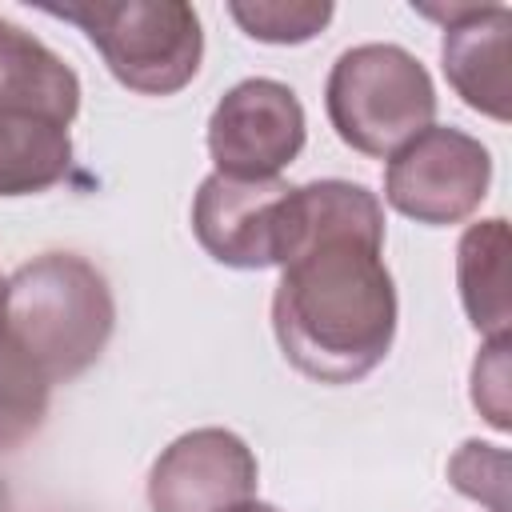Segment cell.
<instances>
[{
    "mask_svg": "<svg viewBox=\"0 0 512 512\" xmlns=\"http://www.w3.org/2000/svg\"><path fill=\"white\" fill-rule=\"evenodd\" d=\"M472 404L496 428H512V388H508V336H488L472 360Z\"/></svg>",
    "mask_w": 512,
    "mask_h": 512,
    "instance_id": "cell-16",
    "label": "cell"
},
{
    "mask_svg": "<svg viewBox=\"0 0 512 512\" xmlns=\"http://www.w3.org/2000/svg\"><path fill=\"white\" fill-rule=\"evenodd\" d=\"M116 328L108 280L76 252H44L4 280L0 332L52 380L88 372Z\"/></svg>",
    "mask_w": 512,
    "mask_h": 512,
    "instance_id": "cell-2",
    "label": "cell"
},
{
    "mask_svg": "<svg viewBox=\"0 0 512 512\" xmlns=\"http://www.w3.org/2000/svg\"><path fill=\"white\" fill-rule=\"evenodd\" d=\"M448 480L468 500H480L488 512H508V452L500 444L464 440L448 460Z\"/></svg>",
    "mask_w": 512,
    "mask_h": 512,
    "instance_id": "cell-15",
    "label": "cell"
},
{
    "mask_svg": "<svg viewBox=\"0 0 512 512\" xmlns=\"http://www.w3.org/2000/svg\"><path fill=\"white\" fill-rule=\"evenodd\" d=\"M508 44H512V12L504 4H472L460 20L444 28L440 40V64L452 92L472 112L496 124H508L512 116Z\"/></svg>",
    "mask_w": 512,
    "mask_h": 512,
    "instance_id": "cell-9",
    "label": "cell"
},
{
    "mask_svg": "<svg viewBox=\"0 0 512 512\" xmlns=\"http://www.w3.org/2000/svg\"><path fill=\"white\" fill-rule=\"evenodd\" d=\"M324 112L352 152L384 160L436 120V88L408 48L356 44L328 72Z\"/></svg>",
    "mask_w": 512,
    "mask_h": 512,
    "instance_id": "cell-4",
    "label": "cell"
},
{
    "mask_svg": "<svg viewBox=\"0 0 512 512\" xmlns=\"http://www.w3.org/2000/svg\"><path fill=\"white\" fill-rule=\"evenodd\" d=\"M0 512H12V496H8V488L0 484Z\"/></svg>",
    "mask_w": 512,
    "mask_h": 512,
    "instance_id": "cell-18",
    "label": "cell"
},
{
    "mask_svg": "<svg viewBox=\"0 0 512 512\" xmlns=\"http://www.w3.org/2000/svg\"><path fill=\"white\" fill-rule=\"evenodd\" d=\"M232 512H280V508H272V504H264V500H248V504H240V508H232Z\"/></svg>",
    "mask_w": 512,
    "mask_h": 512,
    "instance_id": "cell-17",
    "label": "cell"
},
{
    "mask_svg": "<svg viewBox=\"0 0 512 512\" xmlns=\"http://www.w3.org/2000/svg\"><path fill=\"white\" fill-rule=\"evenodd\" d=\"M0 112L48 116L72 124L80 112V76L32 32L0 16Z\"/></svg>",
    "mask_w": 512,
    "mask_h": 512,
    "instance_id": "cell-10",
    "label": "cell"
},
{
    "mask_svg": "<svg viewBox=\"0 0 512 512\" xmlns=\"http://www.w3.org/2000/svg\"><path fill=\"white\" fill-rule=\"evenodd\" d=\"M72 172L68 124L28 112H0V196L48 192Z\"/></svg>",
    "mask_w": 512,
    "mask_h": 512,
    "instance_id": "cell-12",
    "label": "cell"
},
{
    "mask_svg": "<svg viewBox=\"0 0 512 512\" xmlns=\"http://www.w3.org/2000/svg\"><path fill=\"white\" fill-rule=\"evenodd\" d=\"M52 380L0 332V452L32 440L48 416Z\"/></svg>",
    "mask_w": 512,
    "mask_h": 512,
    "instance_id": "cell-13",
    "label": "cell"
},
{
    "mask_svg": "<svg viewBox=\"0 0 512 512\" xmlns=\"http://www.w3.org/2000/svg\"><path fill=\"white\" fill-rule=\"evenodd\" d=\"M272 332L284 360L316 384H356L396 340V284L384 268V208L352 180L288 192Z\"/></svg>",
    "mask_w": 512,
    "mask_h": 512,
    "instance_id": "cell-1",
    "label": "cell"
},
{
    "mask_svg": "<svg viewBox=\"0 0 512 512\" xmlns=\"http://www.w3.org/2000/svg\"><path fill=\"white\" fill-rule=\"evenodd\" d=\"M292 184L276 180H236V176H204L192 200V232L200 248L240 272L280 268L284 212Z\"/></svg>",
    "mask_w": 512,
    "mask_h": 512,
    "instance_id": "cell-7",
    "label": "cell"
},
{
    "mask_svg": "<svg viewBox=\"0 0 512 512\" xmlns=\"http://www.w3.org/2000/svg\"><path fill=\"white\" fill-rule=\"evenodd\" d=\"M0 300H4V276H0Z\"/></svg>",
    "mask_w": 512,
    "mask_h": 512,
    "instance_id": "cell-19",
    "label": "cell"
},
{
    "mask_svg": "<svg viewBox=\"0 0 512 512\" xmlns=\"http://www.w3.org/2000/svg\"><path fill=\"white\" fill-rule=\"evenodd\" d=\"M456 288L468 324L488 336H508V220L468 224L456 244Z\"/></svg>",
    "mask_w": 512,
    "mask_h": 512,
    "instance_id": "cell-11",
    "label": "cell"
},
{
    "mask_svg": "<svg viewBox=\"0 0 512 512\" xmlns=\"http://www.w3.org/2000/svg\"><path fill=\"white\" fill-rule=\"evenodd\" d=\"M40 12L76 24L108 72L140 96H172L200 72L204 32L184 0H64Z\"/></svg>",
    "mask_w": 512,
    "mask_h": 512,
    "instance_id": "cell-3",
    "label": "cell"
},
{
    "mask_svg": "<svg viewBox=\"0 0 512 512\" xmlns=\"http://www.w3.org/2000/svg\"><path fill=\"white\" fill-rule=\"evenodd\" d=\"M256 456L228 428H192L176 436L148 472L152 512H232L256 500Z\"/></svg>",
    "mask_w": 512,
    "mask_h": 512,
    "instance_id": "cell-8",
    "label": "cell"
},
{
    "mask_svg": "<svg viewBox=\"0 0 512 512\" xmlns=\"http://www.w3.org/2000/svg\"><path fill=\"white\" fill-rule=\"evenodd\" d=\"M304 136V104L268 76L232 84L208 116V156L220 176L236 180H276L300 156Z\"/></svg>",
    "mask_w": 512,
    "mask_h": 512,
    "instance_id": "cell-6",
    "label": "cell"
},
{
    "mask_svg": "<svg viewBox=\"0 0 512 512\" xmlns=\"http://www.w3.org/2000/svg\"><path fill=\"white\" fill-rule=\"evenodd\" d=\"M492 184L488 148L448 124H428L404 148L388 156L384 200L416 224H460L468 220Z\"/></svg>",
    "mask_w": 512,
    "mask_h": 512,
    "instance_id": "cell-5",
    "label": "cell"
},
{
    "mask_svg": "<svg viewBox=\"0 0 512 512\" xmlns=\"http://www.w3.org/2000/svg\"><path fill=\"white\" fill-rule=\"evenodd\" d=\"M328 0H232L228 16L260 44H308L332 20Z\"/></svg>",
    "mask_w": 512,
    "mask_h": 512,
    "instance_id": "cell-14",
    "label": "cell"
}]
</instances>
